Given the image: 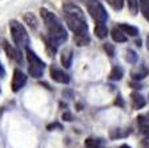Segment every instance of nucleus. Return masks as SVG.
<instances>
[{"instance_id":"f257e3e1","label":"nucleus","mask_w":149,"mask_h":148,"mask_svg":"<svg viewBox=\"0 0 149 148\" xmlns=\"http://www.w3.org/2000/svg\"><path fill=\"white\" fill-rule=\"evenodd\" d=\"M63 15H64L65 23L69 27V29L73 32V35L88 31L85 15L77 4L72 3V1H67L63 6Z\"/></svg>"},{"instance_id":"f03ea898","label":"nucleus","mask_w":149,"mask_h":148,"mask_svg":"<svg viewBox=\"0 0 149 148\" xmlns=\"http://www.w3.org/2000/svg\"><path fill=\"white\" fill-rule=\"evenodd\" d=\"M40 15L43 19V23L47 28V35L55 41L57 46L63 44L64 41H67L68 35L65 31L63 23L59 20V18L55 15L53 12L48 11L47 8H40Z\"/></svg>"},{"instance_id":"7ed1b4c3","label":"nucleus","mask_w":149,"mask_h":148,"mask_svg":"<svg viewBox=\"0 0 149 148\" xmlns=\"http://www.w3.org/2000/svg\"><path fill=\"white\" fill-rule=\"evenodd\" d=\"M9 31H11L13 41L19 48H27L29 44V37H28V34L22 23H19L17 20H11L9 22Z\"/></svg>"},{"instance_id":"20e7f679","label":"nucleus","mask_w":149,"mask_h":148,"mask_svg":"<svg viewBox=\"0 0 149 148\" xmlns=\"http://www.w3.org/2000/svg\"><path fill=\"white\" fill-rule=\"evenodd\" d=\"M25 53H27V60H28V63H29L28 74L31 75L32 77H35V79L41 77L43 76V74H44L45 63H44L31 48H28V47L25 48Z\"/></svg>"},{"instance_id":"39448f33","label":"nucleus","mask_w":149,"mask_h":148,"mask_svg":"<svg viewBox=\"0 0 149 148\" xmlns=\"http://www.w3.org/2000/svg\"><path fill=\"white\" fill-rule=\"evenodd\" d=\"M85 6L89 15L92 16V19L96 23H107V19H108V13L104 9V7L101 6L99 0H87L85 1Z\"/></svg>"},{"instance_id":"423d86ee","label":"nucleus","mask_w":149,"mask_h":148,"mask_svg":"<svg viewBox=\"0 0 149 148\" xmlns=\"http://www.w3.org/2000/svg\"><path fill=\"white\" fill-rule=\"evenodd\" d=\"M49 74H51V77H52L53 80L56 83H60V84H68L69 80H71V77L67 72L63 69V68L57 67L56 64H52L49 67Z\"/></svg>"},{"instance_id":"0eeeda50","label":"nucleus","mask_w":149,"mask_h":148,"mask_svg":"<svg viewBox=\"0 0 149 148\" xmlns=\"http://www.w3.org/2000/svg\"><path fill=\"white\" fill-rule=\"evenodd\" d=\"M27 83V76L23 74L20 69H15L12 76V81H11V87H12L13 92H19Z\"/></svg>"},{"instance_id":"6e6552de","label":"nucleus","mask_w":149,"mask_h":148,"mask_svg":"<svg viewBox=\"0 0 149 148\" xmlns=\"http://www.w3.org/2000/svg\"><path fill=\"white\" fill-rule=\"evenodd\" d=\"M3 48H4V51H6L7 56H8L11 60H13V62H16V63H22L23 62L22 53L19 52V51L13 46H11V44H9L7 40L3 41Z\"/></svg>"},{"instance_id":"1a4fd4ad","label":"nucleus","mask_w":149,"mask_h":148,"mask_svg":"<svg viewBox=\"0 0 149 148\" xmlns=\"http://www.w3.org/2000/svg\"><path fill=\"white\" fill-rule=\"evenodd\" d=\"M148 68L145 67V64H140V65H136V67L130 71V76H132V79L133 80H141V79H144V77L148 75Z\"/></svg>"},{"instance_id":"9d476101","label":"nucleus","mask_w":149,"mask_h":148,"mask_svg":"<svg viewBox=\"0 0 149 148\" xmlns=\"http://www.w3.org/2000/svg\"><path fill=\"white\" fill-rule=\"evenodd\" d=\"M130 103H132L133 109H141V108H144L145 104H146L144 96L139 92H132L130 93Z\"/></svg>"},{"instance_id":"9b49d317","label":"nucleus","mask_w":149,"mask_h":148,"mask_svg":"<svg viewBox=\"0 0 149 148\" xmlns=\"http://www.w3.org/2000/svg\"><path fill=\"white\" fill-rule=\"evenodd\" d=\"M84 145L87 148H105L107 140H104L102 137H88L84 142Z\"/></svg>"},{"instance_id":"f8f14e48","label":"nucleus","mask_w":149,"mask_h":148,"mask_svg":"<svg viewBox=\"0 0 149 148\" xmlns=\"http://www.w3.org/2000/svg\"><path fill=\"white\" fill-rule=\"evenodd\" d=\"M72 59H73V52H72V48H64L61 51V56H60V60H61V64L64 65V68H69L72 65Z\"/></svg>"},{"instance_id":"ddd939ff","label":"nucleus","mask_w":149,"mask_h":148,"mask_svg":"<svg viewBox=\"0 0 149 148\" xmlns=\"http://www.w3.org/2000/svg\"><path fill=\"white\" fill-rule=\"evenodd\" d=\"M41 39H43L44 44H45L47 52L49 53V56H53L56 53V51H57V47L59 46H57V44H56L48 35H41Z\"/></svg>"},{"instance_id":"4468645a","label":"nucleus","mask_w":149,"mask_h":148,"mask_svg":"<svg viewBox=\"0 0 149 148\" xmlns=\"http://www.w3.org/2000/svg\"><path fill=\"white\" fill-rule=\"evenodd\" d=\"M73 41L74 44L77 47H84V46H88L91 41V37H89V34L87 32H81V34H76L73 35Z\"/></svg>"},{"instance_id":"2eb2a0df","label":"nucleus","mask_w":149,"mask_h":148,"mask_svg":"<svg viewBox=\"0 0 149 148\" xmlns=\"http://www.w3.org/2000/svg\"><path fill=\"white\" fill-rule=\"evenodd\" d=\"M137 123H139L140 132L145 136V139H149V120L145 119V116H139L137 117Z\"/></svg>"},{"instance_id":"dca6fc26","label":"nucleus","mask_w":149,"mask_h":148,"mask_svg":"<svg viewBox=\"0 0 149 148\" xmlns=\"http://www.w3.org/2000/svg\"><path fill=\"white\" fill-rule=\"evenodd\" d=\"M111 36H112V39H113L116 43H125V41L128 40L127 35L121 31L118 27H115L113 29H112V31H111Z\"/></svg>"},{"instance_id":"f3484780","label":"nucleus","mask_w":149,"mask_h":148,"mask_svg":"<svg viewBox=\"0 0 149 148\" xmlns=\"http://www.w3.org/2000/svg\"><path fill=\"white\" fill-rule=\"evenodd\" d=\"M95 34L99 39H105L108 35V28H107L105 23H96L95 25Z\"/></svg>"},{"instance_id":"a211bd4d","label":"nucleus","mask_w":149,"mask_h":148,"mask_svg":"<svg viewBox=\"0 0 149 148\" xmlns=\"http://www.w3.org/2000/svg\"><path fill=\"white\" fill-rule=\"evenodd\" d=\"M124 72H123V68L120 65H113L112 68V71L109 72V79L113 81H117V80H121V77H123Z\"/></svg>"},{"instance_id":"6ab92c4d","label":"nucleus","mask_w":149,"mask_h":148,"mask_svg":"<svg viewBox=\"0 0 149 148\" xmlns=\"http://www.w3.org/2000/svg\"><path fill=\"white\" fill-rule=\"evenodd\" d=\"M121 31L124 32L125 35H129V36H137L139 35V28L133 27V25H129V24H120L118 25Z\"/></svg>"},{"instance_id":"aec40b11","label":"nucleus","mask_w":149,"mask_h":148,"mask_svg":"<svg viewBox=\"0 0 149 148\" xmlns=\"http://www.w3.org/2000/svg\"><path fill=\"white\" fill-rule=\"evenodd\" d=\"M139 6L144 18L149 22V0H139Z\"/></svg>"},{"instance_id":"412c9836","label":"nucleus","mask_w":149,"mask_h":148,"mask_svg":"<svg viewBox=\"0 0 149 148\" xmlns=\"http://www.w3.org/2000/svg\"><path fill=\"white\" fill-rule=\"evenodd\" d=\"M24 22L27 23V24L29 25L32 29H35V28L37 27V20H36V18H35V15L32 12L25 13V15H24Z\"/></svg>"},{"instance_id":"4be33fe9","label":"nucleus","mask_w":149,"mask_h":148,"mask_svg":"<svg viewBox=\"0 0 149 148\" xmlns=\"http://www.w3.org/2000/svg\"><path fill=\"white\" fill-rule=\"evenodd\" d=\"M107 1L115 11H120L124 7V0H107Z\"/></svg>"},{"instance_id":"5701e85b","label":"nucleus","mask_w":149,"mask_h":148,"mask_svg":"<svg viewBox=\"0 0 149 148\" xmlns=\"http://www.w3.org/2000/svg\"><path fill=\"white\" fill-rule=\"evenodd\" d=\"M125 59H127L128 63H130V64H134V63L137 62V53L134 52L133 49H128Z\"/></svg>"},{"instance_id":"b1692460","label":"nucleus","mask_w":149,"mask_h":148,"mask_svg":"<svg viewBox=\"0 0 149 148\" xmlns=\"http://www.w3.org/2000/svg\"><path fill=\"white\" fill-rule=\"evenodd\" d=\"M128 1V7H129L130 12L136 15L137 11H139V0H127Z\"/></svg>"},{"instance_id":"393cba45","label":"nucleus","mask_w":149,"mask_h":148,"mask_svg":"<svg viewBox=\"0 0 149 148\" xmlns=\"http://www.w3.org/2000/svg\"><path fill=\"white\" fill-rule=\"evenodd\" d=\"M102 48H104V51L107 52V55L108 56H113L115 55V47H113V44H109V43H105L104 46H102Z\"/></svg>"},{"instance_id":"a878e982","label":"nucleus","mask_w":149,"mask_h":148,"mask_svg":"<svg viewBox=\"0 0 149 148\" xmlns=\"http://www.w3.org/2000/svg\"><path fill=\"white\" fill-rule=\"evenodd\" d=\"M140 148H149V140L148 139L141 140V143H140Z\"/></svg>"},{"instance_id":"bb28decb","label":"nucleus","mask_w":149,"mask_h":148,"mask_svg":"<svg viewBox=\"0 0 149 148\" xmlns=\"http://www.w3.org/2000/svg\"><path fill=\"white\" fill-rule=\"evenodd\" d=\"M63 119H64L65 121H71L72 120V115L69 114V112H64V114H63Z\"/></svg>"},{"instance_id":"cd10ccee","label":"nucleus","mask_w":149,"mask_h":148,"mask_svg":"<svg viewBox=\"0 0 149 148\" xmlns=\"http://www.w3.org/2000/svg\"><path fill=\"white\" fill-rule=\"evenodd\" d=\"M52 128H61V126L57 123H53V124H49V126L47 127V130L48 131H52Z\"/></svg>"},{"instance_id":"c85d7f7f","label":"nucleus","mask_w":149,"mask_h":148,"mask_svg":"<svg viewBox=\"0 0 149 148\" xmlns=\"http://www.w3.org/2000/svg\"><path fill=\"white\" fill-rule=\"evenodd\" d=\"M6 76V69H4V67L1 65V62H0V77H4Z\"/></svg>"},{"instance_id":"c756f323","label":"nucleus","mask_w":149,"mask_h":148,"mask_svg":"<svg viewBox=\"0 0 149 148\" xmlns=\"http://www.w3.org/2000/svg\"><path fill=\"white\" fill-rule=\"evenodd\" d=\"M130 86L133 87V88H136V90H137V88H139V90H140V88H143V86H141V84H139V83H130Z\"/></svg>"},{"instance_id":"7c9ffc66","label":"nucleus","mask_w":149,"mask_h":148,"mask_svg":"<svg viewBox=\"0 0 149 148\" xmlns=\"http://www.w3.org/2000/svg\"><path fill=\"white\" fill-rule=\"evenodd\" d=\"M117 148H130L128 144H123V145H120V147H117Z\"/></svg>"},{"instance_id":"2f4dec72","label":"nucleus","mask_w":149,"mask_h":148,"mask_svg":"<svg viewBox=\"0 0 149 148\" xmlns=\"http://www.w3.org/2000/svg\"><path fill=\"white\" fill-rule=\"evenodd\" d=\"M146 47H148V49H149V35H148V37H146Z\"/></svg>"},{"instance_id":"473e14b6","label":"nucleus","mask_w":149,"mask_h":148,"mask_svg":"<svg viewBox=\"0 0 149 148\" xmlns=\"http://www.w3.org/2000/svg\"><path fill=\"white\" fill-rule=\"evenodd\" d=\"M71 1H79V0H71ZM84 3H85V1H87V0H83Z\"/></svg>"},{"instance_id":"72a5a7b5","label":"nucleus","mask_w":149,"mask_h":148,"mask_svg":"<svg viewBox=\"0 0 149 148\" xmlns=\"http://www.w3.org/2000/svg\"><path fill=\"white\" fill-rule=\"evenodd\" d=\"M148 117H149V114H148Z\"/></svg>"}]
</instances>
